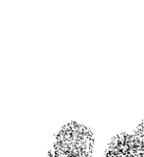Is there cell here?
<instances>
[{
	"instance_id": "cell-4",
	"label": "cell",
	"mask_w": 144,
	"mask_h": 157,
	"mask_svg": "<svg viewBox=\"0 0 144 157\" xmlns=\"http://www.w3.org/2000/svg\"><path fill=\"white\" fill-rule=\"evenodd\" d=\"M126 154H114V153H111V152H108L106 151V154L104 157H125Z\"/></svg>"
},
{
	"instance_id": "cell-2",
	"label": "cell",
	"mask_w": 144,
	"mask_h": 157,
	"mask_svg": "<svg viewBox=\"0 0 144 157\" xmlns=\"http://www.w3.org/2000/svg\"><path fill=\"white\" fill-rule=\"evenodd\" d=\"M108 152L114 154H126L127 152V147L126 144V134H119L115 136L109 142Z\"/></svg>"
},
{
	"instance_id": "cell-3",
	"label": "cell",
	"mask_w": 144,
	"mask_h": 157,
	"mask_svg": "<svg viewBox=\"0 0 144 157\" xmlns=\"http://www.w3.org/2000/svg\"><path fill=\"white\" fill-rule=\"evenodd\" d=\"M126 144L127 147V153H132V152L143 150L142 136L135 134H126Z\"/></svg>"
},
{
	"instance_id": "cell-1",
	"label": "cell",
	"mask_w": 144,
	"mask_h": 157,
	"mask_svg": "<svg viewBox=\"0 0 144 157\" xmlns=\"http://www.w3.org/2000/svg\"><path fill=\"white\" fill-rule=\"evenodd\" d=\"M73 135V134H72ZM74 154L77 153H91L93 147L92 134L89 135H73Z\"/></svg>"
},
{
	"instance_id": "cell-5",
	"label": "cell",
	"mask_w": 144,
	"mask_h": 157,
	"mask_svg": "<svg viewBox=\"0 0 144 157\" xmlns=\"http://www.w3.org/2000/svg\"><path fill=\"white\" fill-rule=\"evenodd\" d=\"M142 144H143V150H144V136H142Z\"/></svg>"
}]
</instances>
